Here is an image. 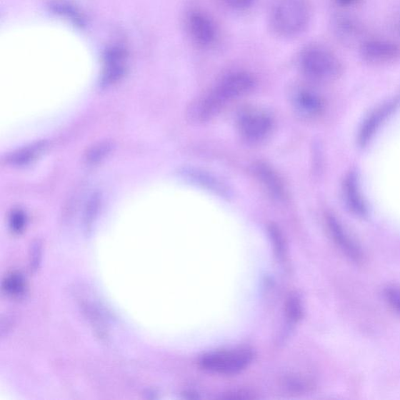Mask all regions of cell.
Returning <instances> with one entry per match:
<instances>
[{
    "label": "cell",
    "mask_w": 400,
    "mask_h": 400,
    "mask_svg": "<svg viewBox=\"0 0 400 400\" xmlns=\"http://www.w3.org/2000/svg\"><path fill=\"white\" fill-rule=\"evenodd\" d=\"M125 61L126 53L123 48L114 46L108 50L105 56L106 68L103 77L104 85L111 84L122 76Z\"/></svg>",
    "instance_id": "10"
},
{
    "label": "cell",
    "mask_w": 400,
    "mask_h": 400,
    "mask_svg": "<svg viewBox=\"0 0 400 400\" xmlns=\"http://www.w3.org/2000/svg\"><path fill=\"white\" fill-rule=\"evenodd\" d=\"M255 86L254 77L248 72L237 71L227 75L209 94L193 104L196 118L200 121L210 120L224 105L247 94Z\"/></svg>",
    "instance_id": "1"
},
{
    "label": "cell",
    "mask_w": 400,
    "mask_h": 400,
    "mask_svg": "<svg viewBox=\"0 0 400 400\" xmlns=\"http://www.w3.org/2000/svg\"><path fill=\"white\" fill-rule=\"evenodd\" d=\"M300 66L307 78L318 82H331L338 79L344 68L339 58L328 48L312 45L303 50Z\"/></svg>",
    "instance_id": "3"
},
{
    "label": "cell",
    "mask_w": 400,
    "mask_h": 400,
    "mask_svg": "<svg viewBox=\"0 0 400 400\" xmlns=\"http://www.w3.org/2000/svg\"><path fill=\"white\" fill-rule=\"evenodd\" d=\"M111 145L109 144H102L94 146L90 149L87 154V161L89 163H96L103 159L106 154L109 153Z\"/></svg>",
    "instance_id": "20"
},
{
    "label": "cell",
    "mask_w": 400,
    "mask_h": 400,
    "mask_svg": "<svg viewBox=\"0 0 400 400\" xmlns=\"http://www.w3.org/2000/svg\"><path fill=\"white\" fill-rule=\"evenodd\" d=\"M336 25L339 37L346 43L353 44L361 34L360 28L354 21L346 19L339 20Z\"/></svg>",
    "instance_id": "15"
},
{
    "label": "cell",
    "mask_w": 400,
    "mask_h": 400,
    "mask_svg": "<svg viewBox=\"0 0 400 400\" xmlns=\"http://www.w3.org/2000/svg\"><path fill=\"white\" fill-rule=\"evenodd\" d=\"M326 224L329 234L334 243L349 261L360 264L364 262L365 256L359 244L349 234L336 216H326Z\"/></svg>",
    "instance_id": "6"
},
{
    "label": "cell",
    "mask_w": 400,
    "mask_h": 400,
    "mask_svg": "<svg viewBox=\"0 0 400 400\" xmlns=\"http://www.w3.org/2000/svg\"><path fill=\"white\" fill-rule=\"evenodd\" d=\"M273 127L269 114L261 110L246 109L238 118V129L241 138L249 144L261 143L268 137Z\"/></svg>",
    "instance_id": "5"
},
{
    "label": "cell",
    "mask_w": 400,
    "mask_h": 400,
    "mask_svg": "<svg viewBox=\"0 0 400 400\" xmlns=\"http://www.w3.org/2000/svg\"><path fill=\"white\" fill-rule=\"evenodd\" d=\"M224 2L233 9L244 11L251 6L254 0H224Z\"/></svg>",
    "instance_id": "23"
},
{
    "label": "cell",
    "mask_w": 400,
    "mask_h": 400,
    "mask_svg": "<svg viewBox=\"0 0 400 400\" xmlns=\"http://www.w3.org/2000/svg\"><path fill=\"white\" fill-rule=\"evenodd\" d=\"M274 253L279 260H284L286 256V244L284 236L276 225L271 224L269 229Z\"/></svg>",
    "instance_id": "17"
},
{
    "label": "cell",
    "mask_w": 400,
    "mask_h": 400,
    "mask_svg": "<svg viewBox=\"0 0 400 400\" xmlns=\"http://www.w3.org/2000/svg\"><path fill=\"white\" fill-rule=\"evenodd\" d=\"M363 59L373 64L394 62L400 58V46L393 41L372 39L364 41L361 46Z\"/></svg>",
    "instance_id": "7"
},
{
    "label": "cell",
    "mask_w": 400,
    "mask_h": 400,
    "mask_svg": "<svg viewBox=\"0 0 400 400\" xmlns=\"http://www.w3.org/2000/svg\"><path fill=\"white\" fill-rule=\"evenodd\" d=\"M383 295L391 308L400 314V287L389 286L383 291Z\"/></svg>",
    "instance_id": "18"
},
{
    "label": "cell",
    "mask_w": 400,
    "mask_h": 400,
    "mask_svg": "<svg viewBox=\"0 0 400 400\" xmlns=\"http://www.w3.org/2000/svg\"><path fill=\"white\" fill-rule=\"evenodd\" d=\"M254 171L257 179L273 197L279 199L284 198L286 194L283 183L277 173L269 165L257 163L254 166Z\"/></svg>",
    "instance_id": "11"
},
{
    "label": "cell",
    "mask_w": 400,
    "mask_h": 400,
    "mask_svg": "<svg viewBox=\"0 0 400 400\" xmlns=\"http://www.w3.org/2000/svg\"><path fill=\"white\" fill-rule=\"evenodd\" d=\"M293 101L297 111L308 118L320 115L324 109L321 98L309 90L297 91Z\"/></svg>",
    "instance_id": "12"
},
{
    "label": "cell",
    "mask_w": 400,
    "mask_h": 400,
    "mask_svg": "<svg viewBox=\"0 0 400 400\" xmlns=\"http://www.w3.org/2000/svg\"><path fill=\"white\" fill-rule=\"evenodd\" d=\"M25 280L20 273L12 272L3 281V289L8 296L19 297L24 294Z\"/></svg>",
    "instance_id": "14"
},
{
    "label": "cell",
    "mask_w": 400,
    "mask_h": 400,
    "mask_svg": "<svg viewBox=\"0 0 400 400\" xmlns=\"http://www.w3.org/2000/svg\"><path fill=\"white\" fill-rule=\"evenodd\" d=\"M309 0H274L270 14L273 29L281 36L290 37L303 32L311 19Z\"/></svg>",
    "instance_id": "2"
},
{
    "label": "cell",
    "mask_w": 400,
    "mask_h": 400,
    "mask_svg": "<svg viewBox=\"0 0 400 400\" xmlns=\"http://www.w3.org/2000/svg\"><path fill=\"white\" fill-rule=\"evenodd\" d=\"M188 28L191 37L204 47L213 45L218 35L214 21L202 12H193L189 15Z\"/></svg>",
    "instance_id": "8"
},
{
    "label": "cell",
    "mask_w": 400,
    "mask_h": 400,
    "mask_svg": "<svg viewBox=\"0 0 400 400\" xmlns=\"http://www.w3.org/2000/svg\"><path fill=\"white\" fill-rule=\"evenodd\" d=\"M41 245L39 241L36 243L33 244L31 249V256H30V264H31V269L32 270H37L39 268V264H40L41 261Z\"/></svg>",
    "instance_id": "22"
},
{
    "label": "cell",
    "mask_w": 400,
    "mask_h": 400,
    "mask_svg": "<svg viewBox=\"0 0 400 400\" xmlns=\"http://www.w3.org/2000/svg\"><path fill=\"white\" fill-rule=\"evenodd\" d=\"M254 353L249 348L220 350L200 356L199 365L206 371L232 375L247 369L254 361Z\"/></svg>",
    "instance_id": "4"
},
{
    "label": "cell",
    "mask_w": 400,
    "mask_h": 400,
    "mask_svg": "<svg viewBox=\"0 0 400 400\" xmlns=\"http://www.w3.org/2000/svg\"><path fill=\"white\" fill-rule=\"evenodd\" d=\"M41 146H31L30 148H27L26 149H23L21 151L19 152L18 154H14L10 157V161L14 164H23L36 156V154L39 152V149H41Z\"/></svg>",
    "instance_id": "19"
},
{
    "label": "cell",
    "mask_w": 400,
    "mask_h": 400,
    "mask_svg": "<svg viewBox=\"0 0 400 400\" xmlns=\"http://www.w3.org/2000/svg\"><path fill=\"white\" fill-rule=\"evenodd\" d=\"M360 0H337V2L344 6L354 5L359 2Z\"/></svg>",
    "instance_id": "24"
},
{
    "label": "cell",
    "mask_w": 400,
    "mask_h": 400,
    "mask_svg": "<svg viewBox=\"0 0 400 400\" xmlns=\"http://www.w3.org/2000/svg\"><path fill=\"white\" fill-rule=\"evenodd\" d=\"M286 313L291 322L301 321L304 316V306L301 298L297 294H291L286 299Z\"/></svg>",
    "instance_id": "16"
},
{
    "label": "cell",
    "mask_w": 400,
    "mask_h": 400,
    "mask_svg": "<svg viewBox=\"0 0 400 400\" xmlns=\"http://www.w3.org/2000/svg\"><path fill=\"white\" fill-rule=\"evenodd\" d=\"M344 198L349 210L357 216L366 214V207L361 196L354 175H349L344 184Z\"/></svg>",
    "instance_id": "13"
},
{
    "label": "cell",
    "mask_w": 400,
    "mask_h": 400,
    "mask_svg": "<svg viewBox=\"0 0 400 400\" xmlns=\"http://www.w3.org/2000/svg\"><path fill=\"white\" fill-rule=\"evenodd\" d=\"M181 173L183 178L198 186L209 190L221 196L228 197L230 196L228 186L210 173L193 168L183 169Z\"/></svg>",
    "instance_id": "9"
},
{
    "label": "cell",
    "mask_w": 400,
    "mask_h": 400,
    "mask_svg": "<svg viewBox=\"0 0 400 400\" xmlns=\"http://www.w3.org/2000/svg\"><path fill=\"white\" fill-rule=\"evenodd\" d=\"M26 224V216L21 211H14L10 219V225L12 231L19 233L24 229Z\"/></svg>",
    "instance_id": "21"
},
{
    "label": "cell",
    "mask_w": 400,
    "mask_h": 400,
    "mask_svg": "<svg viewBox=\"0 0 400 400\" xmlns=\"http://www.w3.org/2000/svg\"><path fill=\"white\" fill-rule=\"evenodd\" d=\"M399 31H400V24H399Z\"/></svg>",
    "instance_id": "25"
}]
</instances>
